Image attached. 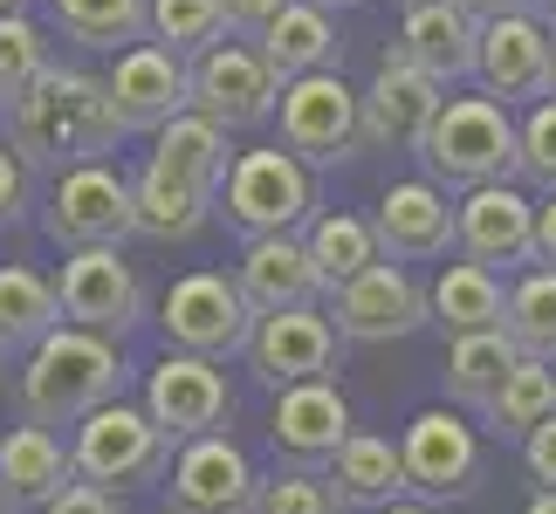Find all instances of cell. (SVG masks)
I'll list each match as a JSON object with an SVG mask.
<instances>
[{
	"instance_id": "1",
	"label": "cell",
	"mask_w": 556,
	"mask_h": 514,
	"mask_svg": "<svg viewBox=\"0 0 556 514\" xmlns=\"http://www.w3.org/2000/svg\"><path fill=\"white\" fill-rule=\"evenodd\" d=\"M233 171V152H227V131L206 124L200 111H186L179 124H165L152 158L138 171V233L159 247H179L192 241L213 213H220V185Z\"/></svg>"
},
{
	"instance_id": "2",
	"label": "cell",
	"mask_w": 556,
	"mask_h": 514,
	"mask_svg": "<svg viewBox=\"0 0 556 514\" xmlns=\"http://www.w3.org/2000/svg\"><path fill=\"white\" fill-rule=\"evenodd\" d=\"M124 124L111 111V82L90 69H49L28 97L8 111V144L28 171H76L117 152Z\"/></svg>"
},
{
	"instance_id": "3",
	"label": "cell",
	"mask_w": 556,
	"mask_h": 514,
	"mask_svg": "<svg viewBox=\"0 0 556 514\" xmlns=\"http://www.w3.org/2000/svg\"><path fill=\"white\" fill-rule=\"evenodd\" d=\"M124 377H131V363H124V350L111 336L55 323L28 350V363H21L14 398H21L28 425H83L90 412L124 398Z\"/></svg>"
},
{
	"instance_id": "4",
	"label": "cell",
	"mask_w": 556,
	"mask_h": 514,
	"mask_svg": "<svg viewBox=\"0 0 556 514\" xmlns=\"http://www.w3.org/2000/svg\"><path fill=\"white\" fill-rule=\"evenodd\" d=\"M426 179L440 192H475V185H508L522 171V124L495 97H446L433 131L419 144Z\"/></svg>"
},
{
	"instance_id": "5",
	"label": "cell",
	"mask_w": 556,
	"mask_h": 514,
	"mask_svg": "<svg viewBox=\"0 0 556 514\" xmlns=\"http://www.w3.org/2000/svg\"><path fill=\"white\" fill-rule=\"evenodd\" d=\"M213 220H227L241 233V247L309 227L316 220V171L295 152H282V144H268V152H233V171L220 185V213H213Z\"/></svg>"
},
{
	"instance_id": "6",
	"label": "cell",
	"mask_w": 556,
	"mask_h": 514,
	"mask_svg": "<svg viewBox=\"0 0 556 514\" xmlns=\"http://www.w3.org/2000/svg\"><path fill=\"white\" fill-rule=\"evenodd\" d=\"M173 453L179 446L152 425V412L144 404H103V412H90L76 425L70 439V460H76V480L103 487V494H131V487H152L173 474Z\"/></svg>"
},
{
	"instance_id": "7",
	"label": "cell",
	"mask_w": 556,
	"mask_h": 514,
	"mask_svg": "<svg viewBox=\"0 0 556 514\" xmlns=\"http://www.w3.org/2000/svg\"><path fill=\"white\" fill-rule=\"evenodd\" d=\"M254 323H262V316L248 309L241 282H233V274H213V268H192V274H179V282L165 288V303H159L165 350L213 357V363H227V357H248Z\"/></svg>"
},
{
	"instance_id": "8",
	"label": "cell",
	"mask_w": 556,
	"mask_h": 514,
	"mask_svg": "<svg viewBox=\"0 0 556 514\" xmlns=\"http://www.w3.org/2000/svg\"><path fill=\"white\" fill-rule=\"evenodd\" d=\"M41 233H49L62 254L131 241L138 233V185L124 179L111 158L62 171V179L49 185V206H41Z\"/></svg>"
},
{
	"instance_id": "9",
	"label": "cell",
	"mask_w": 556,
	"mask_h": 514,
	"mask_svg": "<svg viewBox=\"0 0 556 514\" xmlns=\"http://www.w3.org/2000/svg\"><path fill=\"white\" fill-rule=\"evenodd\" d=\"M399 460H405V487H413V501H426V507L467 501V494H481V480H488V439L454 412V404H433V412L405 419Z\"/></svg>"
},
{
	"instance_id": "10",
	"label": "cell",
	"mask_w": 556,
	"mask_h": 514,
	"mask_svg": "<svg viewBox=\"0 0 556 514\" xmlns=\"http://www.w3.org/2000/svg\"><path fill=\"white\" fill-rule=\"evenodd\" d=\"M282 152H295L309 171L344 165L365 144V90H351L344 69L282 82Z\"/></svg>"
},
{
	"instance_id": "11",
	"label": "cell",
	"mask_w": 556,
	"mask_h": 514,
	"mask_svg": "<svg viewBox=\"0 0 556 514\" xmlns=\"http://www.w3.org/2000/svg\"><path fill=\"white\" fill-rule=\"evenodd\" d=\"M192 111L220 131H254L282 111V76L254 41H213L192 55Z\"/></svg>"
},
{
	"instance_id": "12",
	"label": "cell",
	"mask_w": 556,
	"mask_h": 514,
	"mask_svg": "<svg viewBox=\"0 0 556 514\" xmlns=\"http://www.w3.org/2000/svg\"><path fill=\"white\" fill-rule=\"evenodd\" d=\"M144 412H152V425L173 446L213 439V433H227V419H233V384L213 357L165 350L152 371H144Z\"/></svg>"
},
{
	"instance_id": "13",
	"label": "cell",
	"mask_w": 556,
	"mask_h": 514,
	"mask_svg": "<svg viewBox=\"0 0 556 514\" xmlns=\"http://www.w3.org/2000/svg\"><path fill=\"white\" fill-rule=\"evenodd\" d=\"M55 303H62V323H70V330H97L111 343H124L144 323V282H138V268L124 261L117 247L62 254Z\"/></svg>"
},
{
	"instance_id": "14",
	"label": "cell",
	"mask_w": 556,
	"mask_h": 514,
	"mask_svg": "<svg viewBox=\"0 0 556 514\" xmlns=\"http://www.w3.org/2000/svg\"><path fill=\"white\" fill-rule=\"evenodd\" d=\"M330 323L344 343H399L433 323V295L405 261H378L330 295Z\"/></svg>"
},
{
	"instance_id": "15",
	"label": "cell",
	"mask_w": 556,
	"mask_h": 514,
	"mask_svg": "<svg viewBox=\"0 0 556 514\" xmlns=\"http://www.w3.org/2000/svg\"><path fill=\"white\" fill-rule=\"evenodd\" d=\"M351 433H357V425H351V398L337 391L330 377L275 391L268 446H275V460H282V466H295V474H330V460L344 453Z\"/></svg>"
},
{
	"instance_id": "16",
	"label": "cell",
	"mask_w": 556,
	"mask_h": 514,
	"mask_svg": "<svg viewBox=\"0 0 556 514\" xmlns=\"http://www.w3.org/2000/svg\"><path fill=\"white\" fill-rule=\"evenodd\" d=\"M254 487H262L254 460L227 433H213V439H192L173 453L159 507L165 514H254Z\"/></svg>"
},
{
	"instance_id": "17",
	"label": "cell",
	"mask_w": 556,
	"mask_h": 514,
	"mask_svg": "<svg viewBox=\"0 0 556 514\" xmlns=\"http://www.w3.org/2000/svg\"><path fill=\"white\" fill-rule=\"evenodd\" d=\"M103 82H111V111L124 131H165V124H179L192 111V62L159 49V41H138V49H124L111 69H103Z\"/></svg>"
},
{
	"instance_id": "18",
	"label": "cell",
	"mask_w": 556,
	"mask_h": 514,
	"mask_svg": "<svg viewBox=\"0 0 556 514\" xmlns=\"http://www.w3.org/2000/svg\"><path fill=\"white\" fill-rule=\"evenodd\" d=\"M337 336L330 309H289V316H262L254 323V343H248V371L268 384V391H289V384H316L337 371Z\"/></svg>"
},
{
	"instance_id": "19",
	"label": "cell",
	"mask_w": 556,
	"mask_h": 514,
	"mask_svg": "<svg viewBox=\"0 0 556 514\" xmlns=\"http://www.w3.org/2000/svg\"><path fill=\"white\" fill-rule=\"evenodd\" d=\"M549 69H556V35L543 14H508L481 28V90L502 103H543L549 97Z\"/></svg>"
},
{
	"instance_id": "20",
	"label": "cell",
	"mask_w": 556,
	"mask_h": 514,
	"mask_svg": "<svg viewBox=\"0 0 556 514\" xmlns=\"http://www.w3.org/2000/svg\"><path fill=\"white\" fill-rule=\"evenodd\" d=\"M460 220V254L481 268H536V200H522L516 185H475L454 206Z\"/></svg>"
},
{
	"instance_id": "21",
	"label": "cell",
	"mask_w": 556,
	"mask_h": 514,
	"mask_svg": "<svg viewBox=\"0 0 556 514\" xmlns=\"http://www.w3.org/2000/svg\"><path fill=\"white\" fill-rule=\"evenodd\" d=\"M378 247L384 261H446L460 247V220H454V200L433 185V179H399L378 192Z\"/></svg>"
},
{
	"instance_id": "22",
	"label": "cell",
	"mask_w": 556,
	"mask_h": 514,
	"mask_svg": "<svg viewBox=\"0 0 556 514\" xmlns=\"http://www.w3.org/2000/svg\"><path fill=\"white\" fill-rule=\"evenodd\" d=\"M440 82L413 69L399 49H384L378 62V76H371V90H365V144H384V152H419L426 131H433V117H440Z\"/></svg>"
},
{
	"instance_id": "23",
	"label": "cell",
	"mask_w": 556,
	"mask_h": 514,
	"mask_svg": "<svg viewBox=\"0 0 556 514\" xmlns=\"http://www.w3.org/2000/svg\"><path fill=\"white\" fill-rule=\"evenodd\" d=\"M233 282H241V295H248L254 316H289V309H316V303H324V282H316V261H309L303 233L248 241Z\"/></svg>"
},
{
	"instance_id": "24",
	"label": "cell",
	"mask_w": 556,
	"mask_h": 514,
	"mask_svg": "<svg viewBox=\"0 0 556 514\" xmlns=\"http://www.w3.org/2000/svg\"><path fill=\"white\" fill-rule=\"evenodd\" d=\"M392 49L446 90V82H467L481 69V21L460 14L454 0H426V8H405V28Z\"/></svg>"
},
{
	"instance_id": "25",
	"label": "cell",
	"mask_w": 556,
	"mask_h": 514,
	"mask_svg": "<svg viewBox=\"0 0 556 514\" xmlns=\"http://www.w3.org/2000/svg\"><path fill=\"white\" fill-rule=\"evenodd\" d=\"M76 480V460H70V446H62L55 425H8L0 433V487H8V501L14 507H49L62 487Z\"/></svg>"
},
{
	"instance_id": "26",
	"label": "cell",
	"mask_w": 556,
	"mask_h": 514,
	"mask_svg": "<svg viewBox=\"0 0 556 514\" xmlns=\"http://www.w3.org/2000/svg\"><path fill=\"white\" fill-rule=\"evenodd\" d=\"M254 49L268 55V69L282 76V82L344 69V41H337V21H330V8H316V0H289V8L262 28V41H254Z\"/></svg>"
},
{
	"instance_id": "27",
	"label": "cell",
	"mask_w": 556,
	"mask_h": 514,
	"mask_svg": "<svg viewBox=\"0 0 556 514\" xmlns=\"http://www.w3.org/2000/svg\"><path fill=\"white\" fill-rule=\"evenodd\" d=\"M330 494L344 501V514H384L392 501H405L413 487H405V460H399V439H384V433H351L344 439V453L330 460Z\"/></svg>"
},
{
	"instance_id": "28",
	"label": "cell",
	"mask_w": 556,
	"mask_h": 514,
	"mask_svg": "<svg viewBox=\"0 0 556 514\" xmlns=\"http://www.w3.org/2000/svg\"><path fill=\"white\" fill-rule=\"evenodd\" d=\"M433 323L446 336H481V330H508V282L495 268H481V261H446L433 274Z\"/></svg>"
},
{
	"instance_id": "29",
	"label": "cell",
	"mask_w": 556,
	"mask_h": 514,
	"mask_svg": "<svg viewBox=\"0 0 556 514\" xmlns=\"http://www.w3.org/2000/svg\"><path fill=\"white\" fill-rule=\"evenodd\" d=\"M522 363L516 336L508 330H481V336H446V398H454V412H488V398L508 384V371Z\"/></svg>"
},
{
	"instance_id": "30",
	"label": "cell",
	"mask_w": 556,
	"mask_h": 514,
	"mask_svg": "<svg viewBox=\"0 0 556 514\" xmlns=\"http://www.w3.org/2000/svg\"><path fill=\"white\" fill-rule=\"evenodd\" d=\"M49 21L62 28V41L97 55H124L152 41V0H49Z\"/></svg>"
},
{
	"instance_id": "31",
	"label": "cell",
	"mask_w": 556,
	"mask_h": 514,
	"mask_svg": "<svg viewBox=\"0 0 556 514\" xmlns=\"http://www.w3.org/2000/svg\"><path fill=\"white\" fill-rule=\"evenodd\" d=\"M303 247H309V261H316V282H324V303L344 282H357L365 268L384 261V247H378V227L371 220H357V213H316V220L303 227Z\"/></svg>"
},
{
	"instance_id": "32",
	"label": "cell",
	"mask_w": 556,
	"mask_h": 514,
	"mask_svg": "<svg viewBox=\"0 0 556 514\" xmlns=\"http://www.w3.org/2000/svg\"><path fill=\"white\" fill-rule=\"evenodd\" d=\"M55 323H62V303H55L49 274L0 261V350H35Z\"/></svg>"
},
{
	"instance_id": "33",
	"label": "cell",
	"mask_w": 556,
	"mask_h": 514,
	"mask_svg": "<svg viewBox=\"0 0 556 514\" xmlns=\"http://www.w3.org/2000/svg\"><path fill=\"white\" fill-rule=\"evenodd\" d=\"M549 412H556V377H549V363H543V357H522L516 371H508V384L488 398L481 425H488V439H516V446H522Z\"/></svg>"
},
{
	"instance_id": "34",
	"label": "cell",
	"mask_w": 556,
	"mask_h": 514,
	"mask_svg": "<svg viewBox=\"0 0 556 514\" xmlns=\"http://www.w3.org/2000/svg\"><path fill=\"white\" fill-rule=\"evenodd\" d=\"M508 336H516L522 357L556 363V268H529L508 282Z\"/></svg>"
},
{
	"instance_id": "35",
	"label": "cell",
	"mask_w": 556,
	"mask_h": 514,
	"mask_svg": "<svg viewBox=\"0 0 556 514\" xmlns=\"http://www.w3.org/2000/svg\"><path fill=\"white\" fill-rule=\"evenodd\" d=\"M49 69L55 62H49V41H41L35 21L28 14H0V111H14Z\"/></svg>"
},
{
	"instance_id": "36",
	"label": "cell",
	"mask_w": 556,
	"mask_h": 514,
	"mask_svg": "<svg viewBox=\"0 0 556 514\" xmlns=\"http://www.w3.org/2000/svg\"><path fill=\"white\" fill-rule=\"evenodd\" d=\"M227 35L220 0H152V41L173 55H200Z\"/></svg>"
},
{
	"instance_id": "37",
	"label": "cell",
	"mask_w": 556,
	"mask_h": 514,
	"mask_svg": "<svg viewBox=\"0 0 556 514\" xmlns=\"http://www.w3.org/2000/svg\"><path fill=\"white\" fill-rule=\"evenodd\" d=\"M254 514H344V501L330 494L324 474H295V466H275V474L254 487Z\"/></svg>"
},
{
	"instance_id": "38",
	"label": "cell",
	"mask_w": 556,
	"mask_h": 514,
	"mask_svg": "<svg viewBox=\"0 0 556 514\" xmlns=\"http://www.w3.org/2000/svg\"><path fill=\"white\" fill-rule=\"evenodd\" d=\"M522 179L556 192V97L529 103V117H522Z\"/></svg>"
},
{
	"instance_id": "39",
	"label": "cell",
	"mask_w": 556,
	"mask_h": 514,
	"mask_svg": "<svg viewBox=\"0 0 556 514\" xmlns=\"http://www.w3.org/2000/svg\"><path fill=\"white\" fill-rule=\"evenodd\" d=\"M28 200H35V171L14 158L8 138H0V227H14L21 213H28Z\"/></svg>"
},
{
	"instance_id": "40",
	"label": "cell",
	"mask_w": 556,
	"mask_h": 514,
	"mask_svg": "<svg viewBox=\"0 0 556 514\" xmlns=\"http://www.w3.org/2000/svg\"><path fill=\"white\" fill-rule=\"evenodd\" d=\"M41 514H124V494H103V487H90V480H70Z\"/></svg>"
},
{
	"instance_id": "41",
	"label": "cell",
	"mask_w": 556,
	"mask_h": 514,
	"mask_svg": "<svg viewBox=\"0 0 556 514\" xmlns=\"http://www.w3.org/2000/svg\"><path fill=\"white\" fill-rule=\"evenodd\" d=\"M522 466H529V480H536V487H556V412L522 439Z\"/></svg>"
},
{
	"instance_id": "42",
	"label": "cell",
	"mask_w": 556,
	"mask_h": 514,
	"mask_svg": "<svg viewBox=\"0 0 556 514\" xmlns=\"http://www.w3.org/2000/svg\"><path fill=\"white\" fill-rule=\"evenodd\" d=\"M289 0H220V14H227V28L233 35H248V41H262V28L275 14H282Z\"/></svg>"
},
{
	"instance_id": "43",
	"label": "cell",
	"mask_w": 556,
	"mask_h": 514,
	"mask_svg": "<svg viewBox=\"0 0 556 514\" xmlns=\"http://www.w3.org/2000/svg\"><path fill=\"white\" fill-rule=\"evenodd\" d=\"M454 8L488 28V21H508V14H543V0H454Z\"/></svg>"
},
{
	"instance_id": "44",
	"label": "cell",
	"mask_w": 556,
	"mask_h": 514,
	"mask_svg": "<svg viewBox=\"0 0 556 514\" xmlns=\"http://www.w3.org/2000/svg\"><path fill=\"white\" fill-rule=\"evenodd\" d=\"M536 261H543V268H556V192L536 206Z\"/></svg>"
},
{
	"instance_id": "45",
	"label": "cell",
	"mask_w": 556,
	"mask_h": 514,
	"mask_svg": "<svg viewBox=\"0 0 556 514\" xmlns=\"http://www.w3.org/2000/svg\"><path fill=\"white\" fill-rule=\"evenodd\" d=\"M522 514H556V487H536V494H529V507Z\"/></svg>"
},
{
	"instance_id": "46",
	"label": "cell",
	"mask_w": 556,
	"mask_h": 514,
	"mask_svg": "<svg viewBox=\"0 0 556 514\" xmlns=\"http://www.w3.org/2000/svg\"><path fill=\"white\" fill-rule=\"evenodd\" d=\"M384 514H433V507H426V501H392Z\"/></svg>"
},
{
	"instance_id": "47",
	"label": "cell",
	"mask_w": 556,
	"mask_h": 514,
	"mask_svg": "<svg viewBox=\"0 0 556 514\" xmlns=\"http://www.w3.org/2000/svg\"><path fill=\"white\" fill-rule=\"evenodd\" d=\"M543 21H549V35H556V0H543Z\"/></svg>"
},
{
	"instance_id": "48",
	"label": "cell",
	"mask_w": 556,
	"mask_h": 514,
	"mask_svg": "<svg viewBox=\"0 0 556 514\" xmlns=\"http://www.w3.org/2000/svg\"><path fill=\"white\" fill-rule=\"evenodd\" d=\"M21 8H28V0H0V14H21Z\"/></svg>"
},
{
	"instance_id": "49",
	"label": "cell",
	"mask_w": 556,
	"mask_h": 514,
	"mask_svg": "<svg viewBox=\"0 0 556 514\" xmlns=\"http://www.w3.org/2000/svg\"><path fill=\"white\" fill-rule=\"evenodd\" d=\"M0 514H21V507H14V501H8V487H0Z\"/></svg>"
},
{
	"instance_id": "50",
	"label": "cell",
	"mask_w": 556,
	"mask_h": 514,
	"mask_svg": "<svg viewBox=\"0 0 556 514\" xmlns=\"http://www.w3.org/2000/svg\"><path fill=\"white\" fill-rule=\"evenodd\" d=\"M316 8H357V0H316Z\"/></svg>"
},
{
	"instance_id": "51",
	"label": "cell",
	"mask_w": 556,
	"mask_h": 514,
	"mask_svg": "<svg viewBox=\"0 0 556 514\" xmlns=\"http://www.w3.org/2000/svg\"><path fill=\"white\" fill-rule=\"evenodd\" d=\"M549 97H556V69H549Z\"/></svg>"
},
{
	"instance_id": "52",
	"label": "cell",
	"mask_w": 556,
	"mask_h": 514,
	"mask_svg": "<svg viewBox=\"0 0 556 514\" xmlns=\"http://www.w3.org/2000/svg\"><path fill=\"white\" fill-rule=\"evenodd\" d=\"M405 8H426V0H405Z\"/></svg>"
},
{
	"instance_id": "53",
	"label": "cell",
	"mask_w": 556,
	"mask_h": 514,
	"mask_svg": "<svg viewBox=\"0 0 556 514\" xmlns=\"http://www.w3.org/2000/svg\"><path fill=\"white\" fill-rule=\"evenodd\" d=\"M0 371H8V350H0Z\"/></svg>"
},
{
	"instance_id": "54",
	"label": "cell",
	"mask_w": 556,
	"mask_h": 514,
	"mask_svg": "<svg viewBox=\"0 0 556 514\" xmlns=\"http://www.w3.org/2000/svg\"><path fill=\"white\" fill-rule=\"evenodd\" d=\"M549 377H556V363H549Z\"/></svg>"
}]
</instances>
